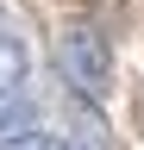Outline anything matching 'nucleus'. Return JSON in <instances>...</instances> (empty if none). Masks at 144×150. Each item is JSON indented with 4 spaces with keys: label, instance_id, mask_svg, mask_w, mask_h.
I'll return each instance as SVG.
<instances>
[{
    "label": "nucleus",
    "instance_id": "2",
    "mask_svg": "<svg viewBox=\"0 0 144 150\" xmlns=\"http://www.w3.org/2000/svg\"><path fill=\"white\" fill-rule=\"evenodd\" d=\"M25 131H38V100L19 88V94H0V150L19 144Z\"/></svg>",
    "mask_w": 144,
    "mask_h": 150
},
{
    "label": "nucleus",
    "instance_id": "3",
    "mask_svg": "<svg viewBox=\"0 0 144 150\" xmlns=\"http://www.w3.org/2000/svg\"><path fill=\"white\" fill-rule=\"evenodd\" d=\"M25 69H31V56H25V44H19V38H0V94H19L25 88Z\"/></svg>",
    "mask_w": 144,
    "mask_h": 150
},
{
    "label": "nucleus",
    "instance_id": "1",
    "mask_svg": "<svg viewBox=\"0 0 144 150\" xmlns=\"http://www.w3.org/2000/svg\"><path fill=\"white\" fill-rule=\"evenodd\" d=\"M57 63H63V75H69L82 94H106V88H113V50H106V38L88 25V19L63 25V38H57Z\"/></svg>",
    "mask_w": 144,
    "mask_h": 150
},
{
    "label": "nucleus",
    "instance_id": "5",
    "mask_svg": "<svg viewBox=\"0 0 144 150\" xmlns=\"http://www.w3.org/2000/svg\"><path fill=\"white\" fill-rule=\"evenodd\" d=\"M0 38H6V19H0Z\"/></svg>",
    "mask_w": 144,
    "mask_h": 150
},
{
    "label": "nucleus",
    "instance_id": "4",
    "mask_svg": "<svg viewBox=\"0 0 144 150\" xmlns=\"http://www.w3.org/2000/svg\"><path fill=\"white\" fill-rule=\"evenodd\" d=\"M6 150H82V144L57 138V131H25V138H19V144H6Z\"/></svg>",
    "mask_w": 144,
    "mask_h": 150
}]
</instances>
